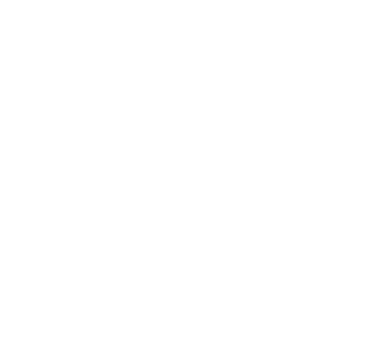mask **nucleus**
Wrapping results in <instances>:
<instances>
[]
</instances>
